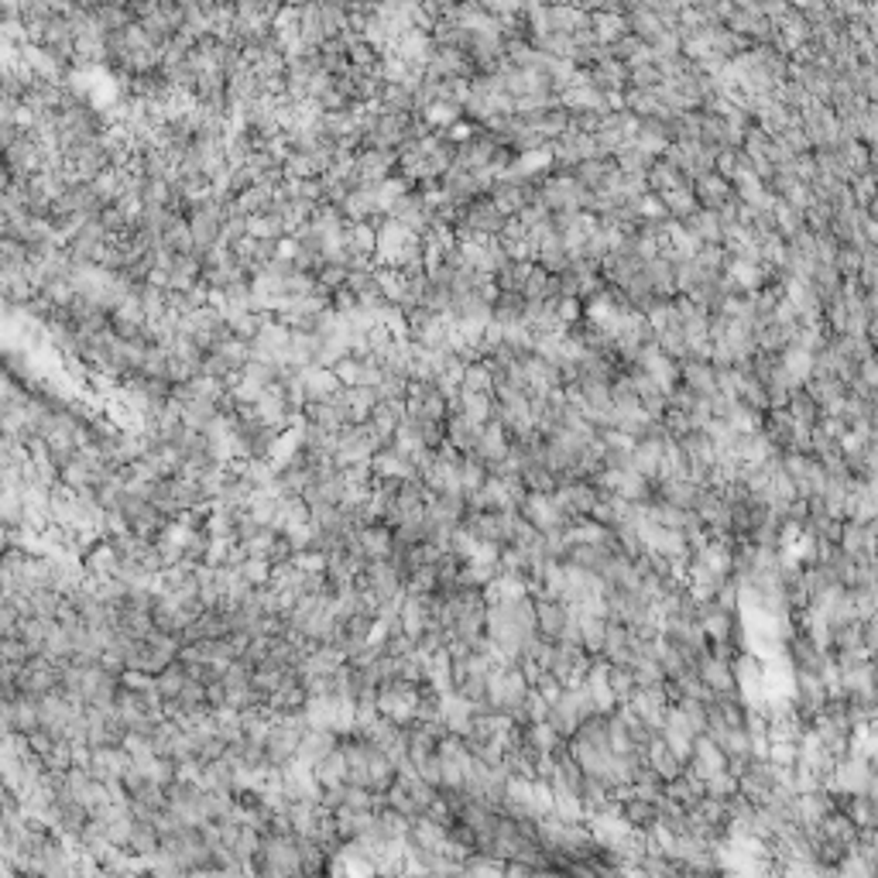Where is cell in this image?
<instances>
[{
    "label": "cell",
    "mask_w": 878,
    "mask_h": 878,
    "mask_svg": "<svg viewBox=\"0 0 878 878\" xmlns=\"http://www.w3.org/2000/svg\"><path fill=\"white\" fill-rule=\"evenodd\" d=\"M398 162H402V155L392 148H364V152H357V175L364 179V185L384 183V179H392Z\"/></svg>",
    "instance_id": "cell-1"
},
{
    "label": "cell",
    "mask_w": 878,
    "mask_h": 878,
    "mask_svg": "<svg viewBox=\"0 0 878 878\" xmlns=\"http://www.w3.org/2000/svg\"><path fill=\"white\" fill-rule=\"evenodd\" d=\"M302 384H306V402H309V405L329 402V398L343 388L340 378L326 368H302Z\"/></svg>",
    "instance_id": "cell-2"
},
{
    "label": "cell",
    "mask_w": 878,
    "mask_h": 878,
    "mask_svg": "<svg viewBox=\"0 0 878 878\" xmlns=\"http://www.w3.org/2000/svg\"><path fill=\"white\" fill-rule=\"evenodd\" d=\"M460 220L467 224L470 234H497V230L505 227V224H501V210L491 206V203H481V199H474Z\"/></svg>",
    "instance_id": "cell-3"
},
{
    "label": "cell",
    "mask_w": 878,
    "mask_h": 878,
    "mask_svg": "<svg viewBox=\"0 0 878 878\" xmlns=\"http://www.w3.org/2000/svg\"><path fill=\"white\" fill-rule=\"evenodd\" d=\"M268 319H275V316H268V312H227V323H230V333H234V340L241 343H255L257 337H261V329L268 326Z\"/></svg>",
    "instance_id": "cell-4"
},
{
    "label": "cell",
    "mask_w": 878,
    "mask_h": 878,
    "mask_svg": "<svg viewBox=\"0 0 878 878\" xmlns=\"http://www.w3.org/2000/svg\"><path fill=\"white\" fill-rule=\"evenodd\" d=\"M343 244L350 257H371L378 255V230L374 224H347V234H343Z\"/></svg>",
    "instance_id": "cell-5"
},
{
    "label": "cell",
    "mask_w": 878,
    "mask_h": 878,
    "mask_svg": "<svg viewBox=\"0 0 878 878\" xmlns=\"http://www.w3.org/2000/svg\"><path fill=\"white\" fill-rule=\"evenodd\" d=\"M224 412H220V405L216 402H210V398H193L189 405H183V423L189 425V429H196V433H206L216 419H220Z\"/></svg>",
    "instance_id": "cell-6"
},
{
    "label": "cell",
    "mask_w": 878,
    "mask_h": 878,
    "mask_svg": "<svg viewBox=\"0 0 878 878\" xmlns=\"http://www.w3.org/2000/svg\"><path fill=\"white\" fill-rule=\"evenodd\" d=\"M446 439L454 443L456 450H474L477 439H481V425L470 423L467 415H460V412H450V419H446Z\"/></svg>",
    "instance_id": "cell-7"
},
{
    "label": "cell",
    "mask_w": 878,
    "mask_h": 878,
    "mask_svg": "<svg viewBox=\"0 0 878 878\" xmlns=\"http://www.w3.org/2000/svg\"><path fill=\"white\" fill-rule=\"evenodd\" d=\"M495 384V378H491V368H484V364H467V371H464V392L467 395H487V388Z\"/></svg>",
    "instance_id": "cell-8"
},
{
    "label": "cell",
    "mask_w": 878,
    "mask_h": 878,
    "mask_svg": "<svg viewBox=\"0 0 878 878\" xmlns=\"http://www.w3.org/2000/svg\"><path fill=\"white\" fill-rule=\"evenodd\" d=\"M141 199H144V206H172V183H162V179H144V183H141Z\"/></svg>",
    "instance_id": "cell-9"
},
{
    "label": "cell",
    "mask_w": 878,
    "mask_h": 878,
    "mask_svg": "<svg viewBox=\"0 0 878 878\" xmlns=\"http://www.w3.org/2000/svg\"><path fill=\"white\" fill-rule=\"evenodd\" d=\"M474 450H477L481 456H487V460H491V456L505 454V436H501V429H497V425H484L481 439H477V446H474Z\"/></svg>",
    "instance_id": "cell-10"
},
{
    "label": "cell",
    "mask_w": 878,
    "mask_h": 878,
    "mask_svg": "<svg viewBox=\"0 0 878 878\" xmlns=\"http://www.w3.org/2000/svg\"><path fill=\"white\" fill-rule=\"evenodd\" d=\"M316 282H319V288H326L329 296H333L337 288H347V265H323L319 275H316Z\"/></svg>",
    "instance_id": "cell-11"
},
{
    "label": "cell",
    "mask_w": 878,
    "mask_h": 878,
    "mask_svg": "<svg viewBox=\"0 0 878 878\" xmlns=\"http://www.w3.org/2000/svg\"><path fill=\"white\" fill-rule=\"evenodd\" d=\"M481 481H484V470L477 460H460V464H456V484H460V487L474 491Z\"/></svg>",
    "instance_id": "cell-12"
},
{
    "label": "cell",
    "mask_w": 878,
    "mask_h": 878,
    "mask_svg": "<svg viewBox=\"0 0 878 878\" xmlns=\"http://www.w3.org/2000/svg\"><path fill=\"white\" fill-rule=\"evenodd\" d=\"M361 368H364V361H357V357H343L340 364L333 368V374L340 378L343 388H354L357 378H361Z\"/></svg>",
    "instance_id": "cell-13"
}]
</instances>
